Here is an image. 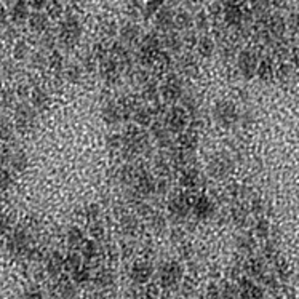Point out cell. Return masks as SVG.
Returning <instances> with one entry per match:
<instances>
[{
  "instance_id": "obj_1",
  "label": "cell",
  "mask_w": 299,
  "mask_h": 299,
  "mask_svg": "<svg viewBox=\"0 0 299 299\" xmlns=\"http://www.w3.org/2000/svg\"><path fill=\"white\" fill-rule=\"evenodd\" d=\"M82 37V23L75 15H66L61 23L58 29V42L66 47V48H74L79 44Z\"/></svg>"
},
{
  "instance_id": "obj_2",
  "label": "cell",
  "mask_w": 299,
  "mask_h": 299,
  "mask_svg": "<svg viewBox=\"0 0 299 299\" xmlns=\"http://www.w3.org/2000/svg\"><path fill=\"white\" fill-rule=\"evenodd\" d=\"M162 51V38L157 34H147L139 44V62L142 66L154 64Z\"/></svg>"
},
{
  "instance_id": "obj_3",
  "label": "cell",
  "mask_w": 299,
  "mask_h": 299,
  "mask_svg": "<svg viewBox=\"0 0 299 299\" xmlns=\"http://www.w3.org/2000/svg\"><path fill=\"white\" fill-rule=\"evenodd\" d=\"M7 248L16 256H28L31 246V236L29 232L24 227H16L13 229L11 233L8 236V242H7Z\"/></svg>"
},
{
  "instance_id": "obj_4",
  "label": "cell",
  "mask_w": 299,
  "mask_h": 299,
  "mask_svg": "<svg viewBox=\"0 0 299 299\" xmlns=\"http://www.w3.org/2000/svg\"><path fill=\"white\" fill-rule=\"evenodd\" d=\"M37 111L28 102H19L15 106V128L19 133H28L34 128Z\"/></svg>"
},
{
  "instance_id": "obj_5",
  "label": "cell",
  "mask_w": 299,
  "mask_h": 299,
  "mask_svg": "<svg viewBox=\"0 0 299 299\" xmlns=\"http://www.w3.org/2000/svg\"><path fill=\"white\" fill-rule=\"evenodd\" d=\"M213 115H215L216 123H219L221 126H232L239 120V111L236 108V104L230 101H226V99L216 102V106L213 109Z\"/></svg>"
},
{
  "instance_id": "obj_6",
  "label": "cell",
  "mask_w": 299,
  "mask_h": 299,
  "mask_svg": "<svg viewBox=\"0 0 299 299\" xmlns=\"http://www.w3.org/2000/svg\"><path fill=\"white\" fill-rule=\"evenodd\" d=\"M181 279H183V267H181L178 263L168 261L160 267L159 280H160L162 288L170 290V288L176 287V285L181 282Z\"/></svg>"
},
{
  "instance_id": "obj_7",
  "label": "cell",
  "mask_w": 299,
  "mask_h": 299,
  "mask_svg": "<svg viewBox=\"0 0 299 299\" xmlns=\"http://www.w3.org/2000/svg\"><path fill=\"white\" fill-rule=\"evenodd\" d=\"M183 95H184L183 82H181V79L176 75H172L170 79L160 87V96L165 104H175L176 101L183 98Z\"/></svg>"
},
{
  "instance_id": "obj_8",
  "label": "cell",
  "mask_w": 299,
  "mask_h": 299,
  "mask_svg": "<svg viewBox=\"0 0 299 299\" xmlns=\"http://www.w3.org/2000/svg\"><path fill=\"white\" fill-rule=\"evenodd\" d=\"M245 11L243 8L237 4L233 2V0H227L223 5V19H224V24L229 26V28H233V29H239L240 26L245 23Z\"/></svg>"
},
{
  "instance_id": "obj_9",
  "label": "cell",
  "mask_w": 299,
  "mask_h": 299,
  "mask_svg": "<svg viewBox=\"0 0 299 299\" xmlns=\"http://www.w3.org/2000/svg\"><path fill=\"white\" fill-rule=\"evenodd\" d=\"M187 123H189V114L183 106L170 109L165 117V125L168 126L170 132H184Z\"/></svg>"
},
{
  "instance_id": "obj_10",
  "label": "cell",
  "mask_w": 299,
  "mask_h": 299,
  "mask_svg": "<svg viewBox=\"0 0 299 299\" xmlns=\"http://www.w3.org/2000/svg\"><path fill=\"white\" fill-rule=\"evenodd\" d=\"M194 200L189 194H179L168 202V211L176 218H186L192 211Z\"/></svg>"
},
{
  "instance_id": "obj_11",
  "label": "cell",
  "mask_w": 299,
  "mask_h": 299,
  "mask_svg": "<svg viewBox=\"0 0 299 299\" xmlns=\"http://www.w3.org/2000/svg\"><path fill=\"white\" fill-rule=\"evenodd\" d=\"M210 175L216 179H224L232 172V160L226 154H218L210 162Z\"/></svg>"
},
{
  "instance_id": "obj_12",
  "label": "cell",
  "mask_w": 299,
  "mask_h": 299,
  "mask_svg": "<svg viewBox=\"0 0 299 299\" xmlns=\"http://www.w3.org/2000/svg\"><path fill=\"white\" fill-rule=\"evenodd\" d=\"M122 66L120 62L117 61L114 56H109L106 58L104 61H101V66H99V74L104 80H106L108 83H115L117 80L120 79L122 75Z\"/></svg>"
},
{
  "instance_id": "obj_13",
  "label": "cell",
  "mask_w": 299,
  "mask_h": 299,
  "mask_svg": "<svg viewBox=\"0 0 299 299\" xmlns=\"http://www.w3.org/2000/svg\"><path fill=\"white\" fill-rule=\"evenodd\" d=\"M237 68L243 77H253L258 72V61H256L254 53H251L250 50H243L239 55Z\"/></svg>"
},
{
  "instance_id": "obj_14",
  "label": "cell",
  "mask_w": 299,
  "mask_h": 299,
  "mask_svg": "<svg viewBox=\"0 0 299 299\" xmlns=\"http://www.w3.org/2000/svg\"><path fill=\"white\" fill-rule=\"evenodd\" d=\"M175 16L176 13L173 11V8L170 5H163L157 13H155V26L157 29L168 32L175 28Z\"/></svg>"
},
{
  "instance_id": "obj_15",
  "label": "cell",
  "mask_w": 299,
  "mask_h": 299,
  "mask_svg": "<svg viewBox=\"0 0 299 299\" xmlns=\"http://www.w3.org/2000/svg\"><path fill=\"white\" fill-rule=\"evenodd\" d=\"M135 190L139 194V196H151V194L155 192V186H157V181L154 179V176L151 173H147L146 170H141L136 181H135Z\"/></svg>"
},
{
  "instance_id": "obj_16",
  "label": "cell",
  "mask_w": 299,
  "mask_h": 299,
  "mask_svg": "<svg viewBox=\"0 0 299 299\" xmlns=\"http://www.w3.org/2000/svg\"><path fill=\"white\" fill-rule=\"evenodd\" d=\"M154 274L152 264L147 261H138L132 266V270H130V277L135 283H147L151 280Z\"/></svg>"
},
{
  "instance_id": "obj_17",
  "label": "cell",
  "mask_w": 299,
  "mask_h": 299,
  "mask_svg": "<svg viewBox=\"0 0 299 299\" xmlns=\"http://www.w3.org/2000/svg\"><path fill=\"white\" fill-rule=\"evenodd\" d=\"M31 16V7L26 0H16L10 10V18L15 24H24L29 21Z\"/></svg>"
},
{
  "instance_id": "obj_18",
  "label": "cell",
  "mask_w": 299,
  "mask_h": 299,
  "mask_svg": "<svg viewBox=\"0 0 299 299\" xmlns=\"http://www.w3.org/2000/svg\"><path fill=\"white\" fill-rule=\"evenodd\" d=\"M192 211L199 219H206V218H210L213 215L215 205H213L211 199H208L205 196H200V197H197L196 200H194Z\"/></svg>"
},
{
  "instance_id": "obj_19",
  "label": "cell",
  "mask_w": 299,
  "mask_h": 299,
  "mask_svg": "<svg viewBox=\"0 0 299 299\" xmlns=\"http://www.w3.org/2000/svg\"><path fill=\"white\" fill-rule=\"evenodd\" d=\"M31 106L37 111V112H42L48 108L50 104V96L47 93V90L42 88V87H34L31 90Z\"/></svg>"
},
{
  "instance_id": "obj_20",
  "label": "cell",
  "mask_w": 299,
  "mask_h": 299,
  "mask_svg": "<svg viewBox=\"0 0 299 299\" xmlns=\"http://www.w3.org/2000/svg\"><path fill=\"white\" fill-rule=\"evenodd\" d=\"M50 16L47 15V13H42V11H34L31 13V16H29V28L32 32L35 34H44L48 31V24H50Z\"/></svg>"
},
{
  "instance_id": "obj_21",
  "label": "cell",
  "mask_w": 299,
  "mask_h": 299,
  "mask_svg": "<svg viewBox=\"0 0 299 299\" xmlns=\"http://www.w3.org/2000/svg\"><path fill=\"white\" fill-rule=\"evenodd\" d=\"M119 34H120V38L125 45H133L139 40L141 29L136 23H125L119 29Z\"/></svg>"
},
{
  "instance_id": "obj_22",
  "label": "cell",
  "mask_w": 299,
  "mask_h": 299,
  "mask_svg": "<svg viewBox=\"0 0 299 299\" xmlns=\"http://www.w3.org/2000/svg\"><path fill=\"white\" fill-rule=\"evenodd\" d=\"M102 119L106 120V123L109 125H117L119 122L123 120V115H122V109H120V104L119 102H108L106 106L102 108Z\"/></svg>"
},
{
  "instance_id": "obj_23",
  "label": "cell",
  "mask_w": 299,
  "mask_h": 299,
  "mask_svg": "<svg viewBox=\"0 0 299 299\" xmlns=\"http://www.w3.org/2000/svg\"><path fill=\"white\" fill-rule=\"evenodd\" d=\"M200 181H202L200 173L197 170H194V168H186L179 178V184L187 190H194L200 186Z\"/></svg>"
},
{
  "instance_id": "obj_24",
  "label": "cell",
  "mask_w": 299,
  "mask_h": 299,
  "mask_svg": "<svg viewBox=\"0 0 299 299\" xmlns=\"http://www.w3.org/2000/svg\"><path fill=\"white\" fill-rule=\"evenodd\" d=\"M162 45L170 51V53H178V51L183 48V37H181L178 32H175L173 29L163 34L162 37Z\"/></svg>"
},
{
  "instance_id": "obj_25",
  "label": "cell",
  "mask_w": 299,
  "mask_h": 299,
  "mask_svg": "<svg viewBox=\"0 0 299 299\" xmlns=\"http://www.w3.org/2000/svg\"><path fill=\"white\" fill-rule=\"evenodd\" d=\"M62 270H64V258L58 251H53L47 258V272H48V275L50 277H59Z\"/></svg>"
},
{
  "instance_id": "obj_26",
  "label": "cell",
  "mask_w": 299,
  "mask_h": 299,
  "mask_svg": "<svg viewBox=\"0 0 299 299\" xmlns=\"http://www.w3.org/2000/svg\"><path fill=\"white\" fill-rule=\"evenodd\" d=\"M197 51H199V56H202L203 59H208V58H211L213 53H215V50H216V44L211 37H208V35H202L199 37V40H197Z\"/></svg>"
},
{
  "instance_id": "obj_27",
  "label": "cell",
  "mask_w": 299,
  "mask_h": 299,
  "mask_svg": "<svg viewBox=\"0 0 299 299\" xmlns=\"http://www.w3.org/2000/svg\"><path fill=\"white\" fill-rule=\"evenodd\" d=\"M170 130L166 125H162L157 122V125H152V135L157 139V142L162 147H170L173 144V139L170 138Z\"/></svg>"
},
{
  "instance_id": "obj_28",
  "label": "cell",
  "mask_w": 299,
  "mask_h": 299,
  "mask_svg": "<svg viewBox=\"0 0 299 299\" xmlns=\"http://www.w3.org/2000/svg\"><path fill=\"white\" fill-rule=\"evenodd\" d=\"M10 168L13 173H23L26 172V168L29 165V159L23 151H16V152H11V157H10Z\"/></svg>"
},
{
  "instance_id": "obj_29",
  "label": "cell",
  "mask_w": 299,
  "mask_h": 299,
  "mask_svg": "<svg viewBox=\"0 0 299 299\" xmlns=\"http://www.w3.org/2000/svg\"><path fill=\"white\" fill-rule=\"evenodd\" d=\"M179 147L184 151H196V147L199 146V135L196 130H189V132H183L178 139Z\"/></svg>"
},
{
  "instance_id": "obj_30",
  "label": "cell",
  "mask_w": 299,
  "mask_h": 299,
  "mask_svg": "<svg viewBox=\"0 0 299 299\" xmlns=\"http://www.w3.org/2000/svg\"><path fill=\"white\" fill-rule=\"evenodd\" d=\"M179 71L186 75H196L199 72V61L192 55H184L178 62Z\"/></svg>"
},
{
  "instance_id": "obj_31",
  "label": "cell",
  "mask_w": 299,
  "mask_h": 299,
  "mask_svg": "<svg viewBox=\"0 0 299 299\" xmlns=\"http://www.w3.org/2000/svg\"><path fill=\"white\" fill-rule=\"evenodd\" d=\"M194 26V16L190 15V11L183 10V11H178L176 16H175V28L179 31H189L192 29Z\"/></svg>"
},
{
  "instance_id": "obj_32",
  "label": "cell",
  "mask_w": 299,
  "mask_h": 299,
  "mask_svg": "<svg viewBox=\"0 0 299 299\" xmlns=\"http://www.w3.org/2000/svg\"><path fill=\"white\" fill-rule=\"evenodd\" d=\"M64 59H62V55L59 51L53 50L48 53V69L55 74H62L64 72Z\"/></svg>"
},
{
  "instance_id": "obj_33",
  "label": "cell",
  "mask_w": 299,
  "mask_h": 299,
  "mask_svg": "<svg viewBox=\"0 0 299 299\" xmlns=\"http://www.w3.org/2000/svg\"><path fill=\"white\" fill-rule=\"evenodd\" d=\"M132 119L135 120V123L138 126H149L152 125V119H154V115L149 109L146 108H138L135 112H133V117Z\"/></svg>"
},
{
  "instance_id": "obj_34",
  "label": "cell",
  "mask_w": 299,
  "mask_h": 299,
  "mask_svg": "<svg viewBox=\"0 0 299 299\" xmlns=\"http://www.w3.org/2000/svg\"><path fill=\"white\" fill-rule=\"evenodd\" d=\"M68 243H69V246H72V248H77V246H82L83 245V242H85V233H83V230L80 229V227H77V226H74V227H71L69 230H68Z\"/></svg>"
},
{
  "instance_id": "obj_35",
  "label": "cell",
  "mask_w": 299,
  "mask_h": 299,
  "mask_svg": "<svg viewBox=\"0 0 299 299\" xmlns=\"http://www.w3.org/2000/svg\"><path fill=\"white\" fill-rule=\"evenodd\" d=\"M64 79H66L68 82H72V83H77L83 75V69L82 66H79V64H69V66L64 68Z\"/></svg>"
},
{
  "instance_id": "obj_36",
  "label": "cell",
  "mask_w": 299,
  "mask_h": 299,
  "mask_svg": "<svg viewBox=\"0 0 299 299\" xmlns=\"http://www.w3.org/2000/svg\"><path fill=\"white\" fill-rule=\"evenodd\" d=\"M120 227H122L123 233H126V236H133V233H136V230H138V219H136V216H133V215L122 216Z\"/></svg>"
},
{
  "instance_id": "obj_37",
  "label": "cell",
  "mask_w": 299,
  "mask_h": 299,
  "mask_svg": "<svg viewBox=\"0 0 299 299\" xmlns=\"http://www.w3.org/2000/svg\"><path fill=\"white\" fill-rule=\"evenodd\" d=\"M82 266H83V258L79 253H69L66 258H64V269L71 272V274Z\"/></svg>"
},
{
  "instance_id": "obj_38",
  "label": "cell",
  "mask_w": 299,
  "mask_h": 299,
  "mask_svg": "<svg viewBox=\"0 0 299 299\" xmlns=\"http://www.w3.org/2000/svg\"><path fill=\"white\" fill-rule=\"evenodd\" d=\"M95 283H96V287H99V288H108L114 283V274L109 269H101L95 275Z\"/></svg>"
},
{
  "instance_id": "obj_39",
  "label": "cell",
  "mask_w": 299,
  "mask_h": 299,
  "mask_svg": "<svg viewBox=\"0 0 299 299\" xmlns=\"http://www.w3.org/2000/svg\"><path fill=\"white\" fill-rule=\"evenodd\" d=\"M165 4H166V0H146L144 7H142V16H146V18L155 16V13H157Z\"/></svg>"
},
{
  "instance_id": "obj_40",
  "label": "cell",
  "mask_w": 299,
  "mask_h": 299,
  "mask_svg": "<svg viewBox=\"0 0 299 299\" xmlns=\"http://www.w3.org/2000/svg\"><path fill=\"white\" fill-rule=\"evenodd\" d=\"M160 95V87L155 83V82H146L142 83V96H144L146 99H151V101H157Z\"/></svg>"
},
{
  "instance_id": "obj_41",
  "label": "cell",
  "mask_w": 299,
  "mask_h": 299,
  "mask_svg": "<svg viewBox=\"0 0 299 299\" xmlns=\"http://www.w3.org/2000/svg\"><path fill=\"white\" fill-rule=\"evenodd\" d=\"M80 248H82V258H85L87 261H92V259H95L98 256L96 240H85Z\"/></svg>"
},
{
  "instance_id": "obj_42",
  "label": "cell",
  "mask_w": 299,
  "mask_h": 299,
  "mask_svg": "<svg viewBox=\"0 0 299 299\" xmlns=\"http://www.w3.org/2000/svg\"><path fill=\"white\" fill-rule=\"evenodd\" d=\"M29 53H31V48H29L28 42H24V40L15 42V47H13V56H15V59L23 61L29 56Z\"/></svg>"
},
{
  "instance_id": "obj_43",
  "label": "cell",
  "mask_w": 299,
  "mask_h": 299,
  "mask_svg": "<svg viewBox=\"0 0 299 299\" xmlns=\"http://www.w3.org/2000/svg\"><path fill=\"white\" fill-rule=\"evenodd\" d=\"M40 35H42L40 37V47H42V50L48 51V53H50V51H53L55 47H56V44H58V35L51 34L50 31L44 32Z\"/></svg>"
},
{
  "instance_id": "obj_44",
  "label": "cell",
  "mask_w": 299,
  "mask_h": 299,
  "mask_svg": "<svg viewBox=\"0 0 299 299\" xmlns=\"http://www.w3.org/2000/svg\"><path fill=\"white\" fill-rule=\"evenodd\" d=\"M13 135H15V125H11L8 120L0 119V141L5 144L13 138Z\"/></svg>"
},
{
  "instance_id": "obj_45",
  "label": "cell",
  "mask_w": 299,
  "mask_h": 299,
  "mask_svg": "<svg viewBox=\"0 0 299 299\" xmlns=\"http://www.w3.org/2000/svg\"><path fill=\"white\" fill-rule=\"evenodd\" d=\"M47 15L50 18H53V19H58L62 16V13H64V8L61 5V2H58V0H48V5H47Z\"/></svg>"
},
{
  "instance_id": "obj_46",
  "label": "cell",
  "mask_w": 299,
  "mask_h": 299,
  "mask_svg": "<svg viewBox=\"0 0 299 299\" xmlns=\"http://www.w3.org/2000/svg\"><path fill=\"white\" fill-rule=\"evenodd\" d=\"M90 277H92V275H90V269L85 267V266H82V267H79L77 270L72 272V282L77 283V285L87 283L90 280Z\"/></svg>"
},
{
  "instance_id": "obj_47",
  "label": "cell",
  "mask_w": 299,
  "mask_h": 299,
  "mask_svg": "<svg viewBox=\"0 0 299 299\" xmlns=\"http://www.w3.org/2000/svg\"><path fill=\"white\" fill-rule=\"evenodd\" d=\"M32 64L40 71L48 68V51L40 50V51H37V53H34L32 55Z\"/></svg>"
},
{
  "instance_id": "obj_48",
  "label": "cell",
  "mask_w": 299,
  "mask_h": 299,
  "mask_svg": "<svg viewBox=\"0 0 299 299\" xmlns=\"http://www.w3.org/2000/svg\"><path fill=\"white\" fill-rule=\"evenodd\" d=\"M99 32L102 34L104 38H111V37H114V35L119 34V28H117V24H115V23L106 21V23H102V24H101Z\"/></svg>"
},
{
  "instance_id": "obj_49",
  "label": "cell",
  "mask_w": 299,
  "mask_h": 299,
  "mask_svg": "<svg viewBox=\"0 0 299 299\" xmlns=\"http://www.w3.org/2000/svg\"><path fill=\"white\" fill-rule=\"evenodd\" d=\"M194 26L197 28V31L205 32V31H208V28H210V19H208V16L203 11H200L194 16Z\"/></svg>"
},
{
  "instance_id": "obj_50",
  "label": "cell",
  "mask_w": 299,
  "mask_h": 299,
  "mask_svg": "<svg viewBox=\"0 0 299 299\" xmlns=\"http://www.w3.org/2000/svg\"><path fill=\"white\" fill-rule=\"evenodd\" d=\"M13 230V221L8 215L0 213V236H10Z\"/></svg>"
},
{
  "instance_id": "obj_51",
  "label": "cell",
  "mask_w": 299,
  "mask_h": 299,
  "mask_svg": "<svg viewBox=\"0 0 299 299\" xmlns=\"http://www.w3.org/2000/svg\"><path fill=\"white\" fill-rule=\"evenodd\" d=\"M16 92H13V90H4L2 93H0V104H2L4 108H11L13 104L16 101Z\"/></svg>"
},
{
  "instance_id": "obj_52",
  "label": "cell",
  "mask_w": 299,
  "mask_h": 299,
  "mask_svg": "<svg viewBox=\"0 0 299 299\" xmlns=\"http://www.w3.org/2000/svg\"><path fill=\"white\" fill-rule=\"evenodd\" d=\"M90 233H92L93 240H102L104 236H106V229H104L101 223L95 221V223H92V227H90Z\"/></svg>"
},
{
  "instance_id": "obj_53",
  "label": "cell",
  "mask_w": 299,
  "mask_h": 299,
  "mask_svg": "<svg viewBox=\"0 0 299 299\" xmlns=\"http://www.w3.org/2000/svg\"><path fill=\"white\" fill-rule=\"evenodd\" d=\"M98 216H99V208L96 205H88L83 208V218L90 221V223H95Z\"/></svg>"
},
{
  "instance_id": "obj_54",
  "label": "cell",
  "mask_w": 299,
  "mask_h": 299,
  "mask_svg": "<svg viewBox=\"0 0 299 299\" xmlns=\"http://www.w3.org/2000/svg\"><path fill=\"white\" fill-rule=\"evenodd\" d=\"M230 215H232L233 223H237V224H243L246 219V210L243 206H233Z\"/></svg>"
},
{
  "instance_id": "obj_55",
  "label": "cell",
  "mask_w": 299,
  "mask_h": 299,
  "mask_svg": "<svg viewBox=\"0 0 299 299\" xmlns=\"http://www.w3.org/2000/svg\"><path fill=\"white\" fill-rule=\"evenodd\" d=\"M197 40H199V37H197V34L194 32V31H186V35L183 37V44L184 45H187L189 48H192V47H196L197 45Z\"/></svg>"
},
{
  "instance_id": "obj_56",
  "label": "cell",
  "mask_w": 299,
  "mask_h": 299,
  "mask_svg": "<svg viewBox=\"0 0 299 299\" xmlns=\"http://www.w3.org/2000/svg\"><path fill=\"white\" fill-rule=\"evenodd\" d=\"M151 224L154 230H163L165 229V218L162 215H154L151 218Z\"/></svg>"
},
{
  "instance_id": "obj_57",
  "label": "cell",
  "mask_w": 299,
  "mask_h": 299,
  "mask_svg": "<svg viewBox=\"0 0 299 299\" xmlns=\"http://www.w3.org/2000/svg\"><path fill=\"white\" fill-rule=\"evenodd\" d=\"M24 299H44V294H42V291L38 290L37 287H31L28 291H26Z\"/></svg>"
},
{
  "instance_id": "obj_58",
  "label": "cell",
  "mask_w": 299,
  "mask_h": 299,
  "mask_svg": "<svg viewBox=\"0 0 299 299\" xmlns=\"http://www.w3.org/2000/svg\"><path fill=\"white\" fill-rule=\"evenodd\" d=\"M26 2H28L29 7L34 8L35 11H42L48 5V0H26Z\"/></svg>"
},
{
  "instance_id": "obj_59",
  "label": "cell",
  "mask_w": 299,
  "mask_h": 299,
  "mask_svg": "<svg viewBox=\"0 0 299 299\" xmlns=\"http://www.w3.org/2000/svg\"><path fill=\"white\" fill-rule=\"evenodd\" d=\"M8 21V11L4 5H0V28H5Z\"/></svg>"
},
{
  "instance_id": "obj_60",
  "label": "cell",
  "mask_w": 299,
  "mask_h": 299,
  "mask_svg": "<svg viewBox=\"0 0 299 299\" xmlns=\"http://www.w3.org/2000/svg\"><path fill=\"white\" fill-rule=\"evenodd\" d=\"M219 294L221 291L218 290L216 285H210V287H208V297L210 299H219Z\"/></svg>"
},
{
  "instance_id": "obj_61",
  "label": "cell",
  "mask_w": 299,
  "mask_h": 299,
  "mask_svg": "<svg viewBox=\"0 0 299 299\" xmlns=\"http://www.w3.org/2000/svg\"><path fill=\"white\" fill-rule=\"evenodd\" d=\"M221 294H223L226 299H233V294H236V290H233V287H230V285L227 283L226 287H224V290L221 291Z\"/></svg>"
},
{
  "instance_id": "obj_62",
  "label": "cell",
  "mask_w": 299,
  "mask_h": 299,
  "mask_svg": "<svg viewBox=\"0 0 299 299\" xmlns=\"http://www.w3.org/2000/svg\"><path fill=\"white\" fill-rule=\"evenodd\" d=\"M168 190V183H166V179H160L157 181V186H155V192H159V194H165Z\"/></svg>"
}]
</instances>
